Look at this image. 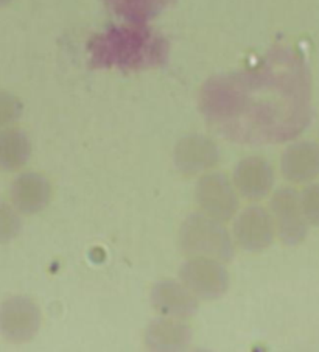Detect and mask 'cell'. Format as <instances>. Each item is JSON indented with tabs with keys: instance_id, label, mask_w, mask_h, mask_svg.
<instances>
[{
	"instance_id": "52a82bcc",
	"label": "cell",
	"mask_w": 319,
	"mask_h": 352,
	"mask_svg": "<svg viewBox=\"0 0 319 352\" xmlns=\"http://www.w3.org/2000/svg\"><path fill=\"white\" fill-rule=\"evenodd\" d=\"M234 240L250 253H260L274 242L276 225L273 215L262 206H250L235 217Z\"/></svg>"
},
{
	"instance_id": "d6986e66",
	"label": "cell",
	"mask_w": 319,
	"mask_h": 352,
	"mask_svg": "<svg viewBox=\"0 0 319 352\" xmlns=\"http://www.w3.org/2000/svg\"><path fill=\"white\" fill-rule=\"evenodd\" d=\"M11 2H13V0H0V8L7 7V5H10Z\"/></svg>"
},
{
	"instance_id": "4fadbf2b",
	"label": "cell",
	"mask_w": 319,
	"mask_h": 352,
	"mask_svg": "<svg viewBox=\"0 0 319 352\" xmlns=\"http://www.w3.org/2000/svg\"><path fill=\"white\" fill-rule=\"evenodd\" d=\"M192 342V329L171 316L151 321L145 332V344L151 351H181Z\"/></svg>"
},
{
	"instance_id": "8992f818",
	"label": "cell",
	"mask_w": 319,
	"mask_h": 352,
	"mask_svg": "<svg viewBox=\"0 0 319 352\" xmlns=\"http://www.w3.org/2000/svg\"><path fill=\"white\" fill-rule=\"evenodd\" d=\"M270 209L280 242L288 246L302 243L310 225L300 204V193L293 187H280L271 198Z\"/></svg>"
},
{
	"instance_id": "6da1fadb",
	"label": "cell",
	"mask_w": 319,
	"mask_h": 352,
	"mask_svg": "<svg viewBox=\"0 0 319 352\" xmlns=\"http://www.w3.org/2000/svg\"><path fill=\"white\" fill-rule=\"evenodd\" d=\"M89 50L94 66L139 70L164 64L168 44L145 23L128 22V25L112 27L97 34L91 41Z\"/></svg>"
},
{
	"instance_id": "277c9868",
	"label": "cell",
	"mask_w": 319,
	"mask_h": 352,
	"mask_svg": "<svg viewBox=\"0 0 319 352\" xmlns=\"http://www.w3.org/2000/svg\"><path fill=\"white\" fill-rule=\"evenodd\" d=\"M179 280L203 301H215L229 289L226 267L210 257H188L179 270Z\"/></svg>"
},
{
	"instance_id": "8fae6325",
	"label": "cell",
	"mask_w": 319,
	"mask_h": 352,
	"mask_svg": "<svg viewBox=\"0 0 319 352\" xmlns=\"http://www.w3.org/2000/svg\"><path fill=\"white\" fill-rule=\"evenodd\" d=\"M280 172L293 184H310L319 176V144L299 140L280 156Z\"/></svg>"
},
{
	"instance_id": "5b68a950",
	"label": "cell",
	"mask_w": 319,
	"mask_h": 352,
	"mask_svg": "<svg viewBox=\"0 0 319 352\" xmlns=\"http://www.w3.org/2000/svg\"><path fill=\"white\" fill-rule=\"evenodd\" d=\"M195 201L201 212L220 221H229L239 210V192L234 181L223 173H204L195 187Z\"/></svg>"
},
{
	"instance_id": "2e32d148",
	"label": "cell",
	"mask_w": 319,
	"mask_h": 352,
	"mask_svg": "<svg viewBox=\"0 0 319 352\" xmlns=\"http://www.w3.org/2000/svg\"><path fill=\"white\" fill-rule=\"evenodd\" d=\"M22 230L21 212L13 204L0 199V245L10 243L19 236Z\"/></svg>"
},
{
	"instance_id": "5bb4252c",
	"label": "cell",
	"mask_w": 319,
	"mask_h": 352,
	"mask_svg": "<svg viewBox=\"0 0 319 352\" xmlns=\"http://www.w3.org/2000/svg\"><path fill=\"white\" fill-rule=\"evenodd\" d=\"M32 157V140L21 128L0 131V172H17Z\"/></svg>"
},
{
	"instance_id": "7a4b0ae2",
	"label": "cell",
	"mask_w": 319,
	"mask_h": 352,
	"mask_svg": "<svg viewBox=\"0 0 319 352\" xmlns=\"http://www.w3.org/2000/svg\"><path fill=\"white\" fill-rule=\"evenodd\" d=\"M179 250L187 257H210L221 262H229L235 254L234 239L223 221L204 212H193L182 223Z\"/></svg>"
},
{
	"instance_id": "9c48e42d",
	"label": "cell",
	"mask_w": 319,
	"mask_h": 352,
	"mask_svg": "<svg viewBox=\"0 0 319 352\" xmlns=\"http://www.w3.org/2000/svg\"><path fill=\"white\" fill-rule=\"evenodd\" d=\"M232 181L241 197L257 201L273 190L276 173L268 160L262 156H248L235 166Z\"/></svg>"
},
{
	"instance_id": "30bf717a",
	"label": "cell",
	"mask_w": 319,
	"mask_h": 352,
	"mask_svg": "<svg viewBox=\"0 0 319 352\" xmlns=\"http://www.w3.org/2000/svg\"><path fill=\"white\" fill-rule=\"evenodd\" d=\"M11 204L22 215L39 214L49 206L52 184L43 173L25 172L17 175L10 186Z\"/></svg>"
},
{
	"instance_id": "ba28073f",
	"label": "cell",
	"mask_w": 319,
	"mask_h": 352,
	"mask_svg": "<svg viewBox=\"0 0 319 352\" xmlns=\"http://www.w3.org/2000/svg\"><path fill=\"white\" fill-rule=\"evenodd\" d=\"M173 161L182 175H204L220 161V150L210 138L190 134L176 144Z\"/></svg>"
},
{
	"instance_id": "ac0fdd59",
	"label": "cell",
	"mask_w": 319,
	"mask_h": 352,
	"mask_svg": "<svg viewBox=\"0 0 319 352\" xmlns=\"http://www.w3.org/2000/svg\"><path fill=\"white\" fill-rule=\"evenodd\" d=\"M300 204L310 226L319 228V183H310L300 192Z\"/></svg>"
},
{
	"instance_id": "3957f363",
	"label": "cell",
	"mask_w": 319,
	"mask_h": 352,
	"mask_svg": "<svg viewBox=\"0 0 319 352\" xmlns=\"http://www.w3.org/2000/svg\"><path fill=\"white\" fill-rule=\"evenodd\" d=\"M43 314L32 298L16 295L0 302V336L7 342L21 344L36 337Z\"/></svg>"
},
{
	"instance_id": "e0dca14e",
	"label": "cell",
	"mask_w": 319,
	"mask_h": 352,
	"mask_svg": "<svg viewBox=\"0 0 319 352\" xmlns=\"http://www.w3.org/2000/svg\"><path fill=\"white\" fill-rule=\"evenodd\" d=\"M22 113L23 104L21 100L11 92L0 91V131L19 120Z\"/></svg>"
},
{
	"instance_id": "9a60e30c",
	"label": "cell",
	"mask_w": 319,
	"mask_h": 352,
	"mask_svg": "<svg viewBox=\"0 0 319 352\" xmlns=\"http://www.w3.org/2000/svg\"><path fill=\"white\" fill-rule=\"evenodd\" d=\"M170 0H108L116 14L131 23H146L167 7Z\"/></svg>"
},
{
	"instance_id": "7c38bea8",
	"label": "cell",
	"mask_w": 319,
	"mask_h": 352,
	"mask_svg": "<svg viewBox=\"0 0 319 352\" xmlns=\"http://www.w3.org/2000/svg\"><path fill=\"white\" fill-rule=\"evenodd\" d=\"M151 304L162 316L187 320L197 314L198 298L178 280H161L151 290Z\"/></svg>"
}]
</instances>
